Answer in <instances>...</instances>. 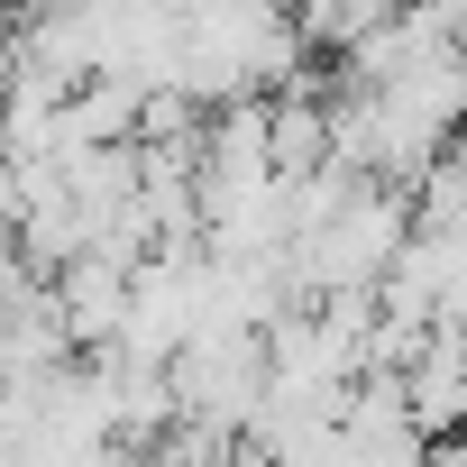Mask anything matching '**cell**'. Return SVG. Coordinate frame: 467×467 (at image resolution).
I'll return each mask as SVG.
<instances>
[{
    "mask_svg": "<svg viewBox=\"0 0 467 467\" xmlns=\"http://www.w3.org/2000/svg\"><path fill=\"white\" fill-rule=\"evenodd\" d=\"M10 83H19V28L0 19V110H10Z\"/></svg>",
    "mask_w": 467,
    "mask_h": 467,
    "instance_id": "cell-1",
    "label": "cell"
},
{
    "mask_svg": "<svg viewBox=\"0 0 467 467\" xmlns=\"http://www.w3.org/2000/svg\"><path fill=\"white\" fill-rule=\"evenodd\" d=\"M10 10H47V0H10Z\"/></svg>",
    "mask_w": 467,
    "mask_h": 467,
    "instance_id": "cell-2",
    "label": "cell"
}]
</instances>
